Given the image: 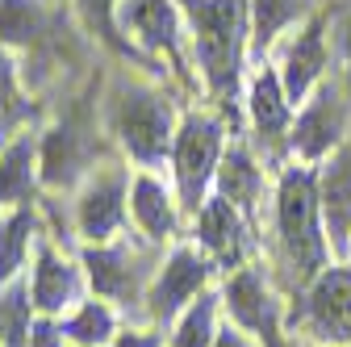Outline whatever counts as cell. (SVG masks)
I'll return each instance as SVG.
<instances>
[{"label": "cell", "mask_w": 351, "mask_h": 347, "mask_svg": "<svg viewBox=\"0 0 351 347\" xmlns=\"http://www.w3.org/2000/svg\"><path fill=\"white\" fill-rule=\"evenodd\" d=\"M193 29V59L222 109H234L251 38V0H180Z\"/></svg>", "instance_id": "1"}, {"label": "cell", "mask_w": 351, "mask_h": 347, "mask_svg": "<svg viewBox=\"0 0 351 347\" xmlns=\"http://www.w3.org/2000/svg\"><path fill=\"white\" fill-rule=\"evenodd\" d=\"M105 117L125 159H134L138 167H159L163 159H171V143L184 113H176V101L159 84L117 75L105 97Z\"/></svg>", "instance_id": "2"}, {"label": "cell", "mask_w": 351, "mask_h": 347, "mask_svg": "<svg viewBox=\"0 0 351 347\" xmlns=\"http://www.w3.org/2000/svg\"><path fill=\"white\" fill-rule=\"evenodd\" d=\"M276 235L297 285H310L326 268L322 193L310 167H285L276 184Z\"/></svg>", "instance_id": "3"}, {"label": "cell", "mask_w": 351, "mask_h": 347, "mask_svg": "<svg viewBox=\"0 0 351 347\" xmlns=\"http://www.w3.org/2000/svg\"><path fill=\"white\" fill-rule=\"evenodd\" d=\"M159 243L143 239L134 243L130 230L121 239H109V243H84L80 247V268L88 276V293L93 297H105L113 306H138L147 301V289L163 264V255L155 251Z\"/></svg>", "instance_id": "4"}, {"label": "cell", "mask_w": 351, "mask_h": 347, "mask_svg": "<svg viewBox=\"0 0 351 347\" xmlns=\"http://www.w3.org/2000/svg\"><path fill=\"white\" fill-rule=\"evenodd\" d=\"M222 155H226V121L209 109H184L176 143H171V159H167L184 218H197L201 205L209 201Z\"/></svg>", "instance_id": "5"}, {"label": "cell", "mask_w": 351, "mask_h": 347, "mask_svg": "<svg viewBox=\"0 0 351 347\" xmlns=\"http://www.w3.org/2000/svg\"><path fill=\"white\" fill-rule=\"evenodd\" d=\"M213 259L197 247V243H176L147 289V301H143V314L151 326H171L180 318L201 293H209V280H213Z\"/></svg>", "instance_id": "6"}, {"label": "cell", "mask_w": 351, "mask_h": 347, "mask_svg": "<svg viewBox=\"0 0 351 347\" xmlns=\"http://www.w3.org/2000/svg\"><path fill=\"white\" fill-rule=\"evenodd\" d=\"M117 25L143 59H151L155 67L167 59L176 75H184V25L189 21H184L180 0H121Z\"/></svg>", "instance_id": "7"}, {"label": "cell", "mask_w": 351, "mask_h": 347, "mask_svg": "<svg viewBox=\"0 0 351 347\" xmlns=\"http://www.w3.org/2000/svg\"><path fill=\"white\" fill-rule=\"evenodd\" d=\"M130 167L121 163H101L93 167L80 189H75V235L80 243H109L125 235L130 222Z\"/></svg>", "instance_id": "8"}, {"label": "cell", "mask_w": 351, "mask_h": 347, "mask_svg": "<svg viewBox=\"0 0 351 347\" xmlns=\"http://www.w3.org/2000/svg\"><path fill=\"white\" fill-rule=\"evenodd\" d=\"M42 189H80L97 167V134L84 117H63L42 130Z\"/></svg>", "instance_id": "9"}, {"label": "cell", "mask_w": 351, "mask_h": 347, "mask_svg": "<svg viewBox=\"0 0 351 347\" xmlns=\"http://www.w3.org/2000/svg\"><path fill=\"white\" fill-rule=\"evenodd\" d=\"M222 310H226V322L247 331L259 347H280V301L259 268H239L226 276Z\"/></svg>", "instance_id": "10"}, {"label": "cell", "mask_w": 351, "mask_h": 347, "mask_svg": "<svg viewBox=\"0 0 351 347\" xmlns=\"http://www.w3.org/2000/svg\"><path fill=\"white\" fill-rule=\"evenodd\" d=\"M29 280V297L38 314H55L63 318L67 310H75L80 301L88 297V276L80 268V259L63 255L51 239H38L34 247V268L25 272Z\"/></svg>", "instance_id": "11"}, {"label": "cell", "mask_w": 351, "mask_h": 347, "mask_svg": "<svg viewBox=\"0 0 351 347\" xmlns=\"http://www.w3.org/2000/svg\"><path fill=\"white\" fill-rule=\"evenodd\" d=\"M301 322L318 343L351 347V264L322 268L301 301Z\"/></svg>", "instance_id": "12"}, {"label": "cell", "mask_w": 351, "mask_h": 347, "mask_svg": "<svg viewBox=\"0 0 351 347\" xmlns=\"http://www.w3.org/2000/svg\"><path fill=\"white\" fill-rule=\"evenodd\" d=\"M193 235L197 247L213 259V268H222L226 276L247 268V255H251V222L226 201L209 193V201L201 205V213L193 218Z\"/></svg>", "instance_id": "13"}, {"label": "cell", "mask_w": 351, "mask_h": 347, "mask_svg": "<svg viewBox=\"0 0 351 347\" xmlns=\"http://www.w3.org/2000/svg\"><path fill=\"white\" fill-rule=\"evenodd\" d=\"M180 197H176V189H167L151 167H138L134 180H130V222H134V230L151 243H171L176 235H180Z\"/></svg>", "instance_id": "14"}, {"label": "cell", "mask_w": 351, "mask_h": 347, "mask_svg": "<svg viewBox=\"0 0 351 347\" xmlns=\"http://www.w3.org/2000/svg\"><path fill=\"white\" fill-rule=\"evenodd\" d=\"M347 130V105L339 97L335 84H322L314 101H305V109L297 113V125L289 130V147L301 155V159H322L339 147Z\"/></svg>", "instance_id": "15"}, {"label": "cell", "mask_w": 351, "mask_h": 347, "mask_svg": "<svg viewBox=\"0 0 351 347\" xmlns=\"http://www.w3.org/2000/svg\"><path fill=\"white\" fill-rule=\"evenodd\" d=\"M42 134L38 130H17L9 143H0V209L34 205L42 189Z\"/></svg>", "instance_id": "16"}, {"label": "cell", "mask_w": 351, "mask_h": 347, "mask_svg": "<svg viewBox=\"0 0 351 347\" xmlns=\"http://www.w3.org/2000/svg\"><path fill=\"white\" fill-rule=\"evenodd\" d=\"M276 71H280V84H285L293 109L305 105L310 88H314V84L322 80V71H326V21L322 17H314L310 25L293 38V47L285 51V63Z\"/></svg>", "instance_id": "17"}, {"label": "cell", "mask_w": 351, "mask_h": 347, "mask_svg": "<svg viewBox=\"0 0 351 347\" xmlns=\"http://www.w3.org/2000/svg\"><path fill=\"white\" fill-rule=\"evenodd\" d=\"M247 113L259 143H280L289 130H293V101L280 84L276 67H259L247 84Z\"/></svg>", "instance_id": "18"}, {"label": "cell", "mask_w": 351, "mask_h": 347, "mask_svg": "<svg viewBox=\"0 0 351 347\" xmlns=\"http://www.w3.org/2000/svg\"><path fill=\"white\" fill-rule=\"evenodd\" d=\"M213 193L226 197L247 222H255L259 201H263V167L255 163V155L243 143H230L222 163H217V176H213Z\"/></svg>", "instance_id": "19"}, {"label": "cell", "mask_w": 351, "mask_h": 347, "mask_svg": "<svg viewBox=\"0 0 351 347\" xmlns=\"http://www.w3.org/2000/svg\"><path fill=\"white\" fill-rule=\"evenodd\" d=\"M42 239V222L34 205H17L0 213V289L13 285L17 276H25L29 268V251Z\"/></svg>", "instance_id": "20"}, {"label": "cell", "mask_w": 351, "mask_h": 347, "mask_svg": "<svg viewBox=\"0 0 351 347\" xmlns=\"http://www.w3.org/2000/svg\"><path fill=\"white\" fill-rule=\"evenodd\" d=\"M63 331L71 347H109L121 331L117 322V306L105 297H84L75 310L63 314Z\"/></svg>", "instance_id": "21"}, {"label": "cell", "mask_w": 351, "mask_h": 347, "mask_svg": "<svg viewBox=\"0 0 351 347\" xmlns=\"http://www.w3.org/2000/svg\"><path fill=\"white\" fill-rule=\"evenodd\" d=\"M51 34L47 0H0V42L9 51H29Z\"/></svg>", "instance_id": "22"}, {"label": "cell", "mask_w": 351, "mask_h": 347, "mask_svg": "<svg viewBox=\"0 0 351 347\" xmlns=\"http://www.w3.org/2000/svg\"><path fill=\"white\" fill-rule=\"evenodd\" d=\"M322 213H326V239H335V247H347V230H351V147L330 163L326 184H322Z\"/></svg>", "instance_id": "23"}, {"label": "cell", "mask_w": 351, "mask_h": 347, "mask_svg": "<svg viewBox=\"0 0 351 347\" xmlns=\"http://www.w3.org/2000/svg\"><path fill=\"white\" fill-rule=\"evenodd\" d=\"M117 9H121V0H75V13H80V21L88 25V34L101 38L105 47L117 51L121 59H134V63H143V67H151V71L159 75V67H155L151 59H143V55L125 42V34H121V25H117Z\"/></svg>", "instance_id": "24"}, {"label": "cell", "mask_w": 351, "mask_h": 347, "mask_svg": "<svg viewBox=\"0 0 351 347\" xmlns=\"http://www.w3.org/2000/svg\"><path fill=\"white\" fill-rule=\"evenodd\" d=\"M217 310H222V297L201 293L193 306L171 322L167 347H213V339H217Z\"/></svg>", "instance_id": "25"}, {"label": "cell", "mask_w": 351, "mask_h": 347, "mask_svg": "<svg viewBox=\"0 0 351 347\" xmlns=\"http://www.w3.org/2000/svg\"><path fill=\"white\" fill-rule=\"evenodd\" d=\"M25 121H29V101L21 88V67L13 51L0 42V143H9L17 130H25Z\"/></svg>", "instance_id": "26"}, {"label": "cell", "mask_w": 351, "mask_h": 347, "mask_svg": "<svg viewBox=\"0 0 351 347\" xmlns=\"http://www.w3.org/2000/svg\"><path fill=\"white\" fill-rule=\"evenodd\" d=\"M34 318H38V310L29 297V280L17 276L13 285L0 289V347H25Z\"/></svg>", "instance_id": "27"}, {"label": "cell", "mask_w": 351, "mask_h": 347, "mask_svg": "<svg viewBox=\"0 0 351 347\" xmlns=\"http://www.w3.org/2000/svg\"><path fill=\"white\" fill-rule=\"evenodd\" d=\"M305 13V0H251V51L263 55Z\"/></svg>", "instance_id": "28"}, {"label": "cell", "mask_w": 351, "mask_h": 347, "mask_svg": "<svg viewBox=\"0 0 351 347\" xmlns=\"http://www.w3.org/2000/svg\"><path fill=\"white\" fill-rule=\"evenodd\" d=\"M25 347H71V343H67V331H63V318L38 314L34 326H29V343H25Z\"/></svg>", "instance_id": "29"}, {"label": "cell", "mask_w": 351, "mask_h": 347, "mask_svg": "<svg viewBox=\"0 0 351 347\" xmlns=\"http://www.w3.org/2000/svg\"><path fill=\"white\" fill-rule=\"evenodd\" d=\"M163 326H125V331H117V339L109 343V347H163Z\"/></svg>", "instance_id": "30"}, {"label": "cell", "mask_w": 351, "mask_h": 347, "mask_svg": "<svg viewBox=\"0 0 351 347\" xmlns=\"http://www.w3.org/2000/svg\"><path fill=\"white\" fill-rule=\"evenodd\" d=\"M213 347H259L247 331H239L234 322H226V326H217V339H213Z\"/></svg>", "instance_id": "31"}, {"label": "cell", "mask_w": 351, "mask_h": 347, "mask_svg": "<svg viewBox=\"0 0 351 347\" xmlns=\"http://www.w3.org/2000/svg\"><path fill=\"white\" fill-rule=\"evenodd\" d=\"M343 59H347V80H351V9L343 17Z\"/></svg>", "instance_id": "32"}]
</instances>
